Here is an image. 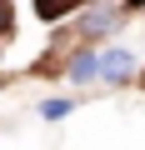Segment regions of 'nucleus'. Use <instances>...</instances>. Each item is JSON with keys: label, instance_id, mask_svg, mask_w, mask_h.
I'll use <instances>...</instances> for the list:
<instances>
[{"label": "nucleus", "instance_id": "nucleus-1", "mask_svg": "<svg viewBox=\"0 0 145 150\" xmlns=\"http://www.w3.org/2000/svg\"><path fill=\"white\" fill-rule=\"evenodd\" d=\"M70 70V80H80V85H125L130 75H135V55L130 50H85L65 65Z\"/></svg>", "mask_w": 145, "mask_h": 150}, {"label": "nucleus", "instance_id": "nucleus-2", "mask_svg": "<svg viewBox=\"0 0 145 150\" xmlns=\"http://www.w3.org/2000/svg\"><path fill=\"white\" fill-rule=\"evenodd\" d=\"M115 30H120V10H110V5H95V10L80 15V35H85V40H105V35H115Z\"/></svg>", "mask_w": 145, "mask_h": 150}, {"label": "nucleus", "instance_id": "nucleus-3", "mask_svg": "<svg viewBox=\"0 0 145 150\" xmlns=\"http://www.w3.org/2000/svg\"><path fill=\"white\" fill-rule=\"evenodd\" d=\"M75 5H80V0H35V15L40 20H60V15H70Z\"/></svg>", "mask_w": 145, "mask_h": 150}, {"label": "nucleus", "instance_id": "nucleus-4", "mask_svg": "<svg viewBox=\"0 0 145 150\" xmlns=\"http://www.w3.org/2000/svg\"><path fill=\"white\" fill-rule=\"evenodd\" d=\"M70 110H75L70 100H45V105H40V120H65Z\"/></svg>", "mask_w": 145, "mask_h": 150}, {"label": "nucleus", "instance_id": "nucleus-5", "mask_svg": "<svg viewBox=\"0 0 145 150\" xmlns=\"http://www.w3.org/2000/svg\"><path fill=\"white\" fill-rule=\"evenodd\" d=\"M10 30V0H0V35Z\"/></svg>", "mask_w": 145, "mask_h": 150}, {"label": "nucleus", "instance_id": "nucleus-6", "mask_svg": "<svg viewBox=\"0 0 145 150\" xmlns=\"http://www.w3.org/2000/svg\"><path fill=\"white\" fill-rule=\"evenodd\" d=\"M125 10H145V0H125Z\"/></svg>", "mask_w": 145, "mask_h": 150}, {"label": "nucleus", "instance_id": "nucleus-7", "mask_svg": "<svg viewBox=\"0 0 145 150\" xmlns=\"http://www.w3.org/2000/svg\"><path fill=\"white\" fill-rule=\"evenodd\" d=\"M140 85H145V75H140Z\"/></svg>", "mask_w": 145, "mask_h": 150}]
</instances>
